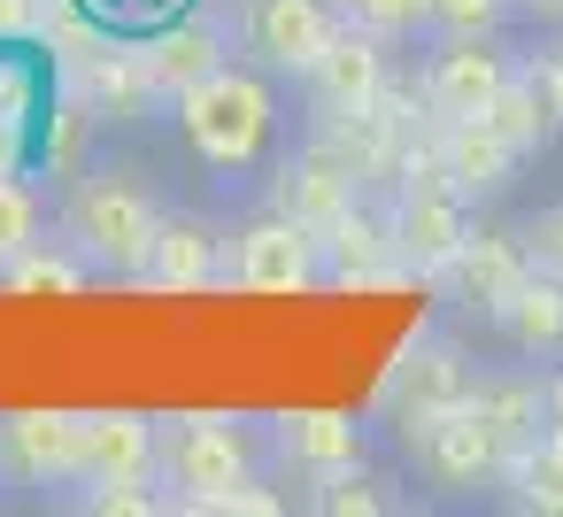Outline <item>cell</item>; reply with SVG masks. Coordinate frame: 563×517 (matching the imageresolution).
Returning a JSON list of instances; mask_svg holds the SVG:
<instances>
[{"label":"cell","mask_w":563,"mask_h":517,"mask_svg":"<svg viewBox=\"0 0 563 517\" xmlns=\"http://www.w3.org/2000/svg\"><path fill=\"white\" fill-rule=\"evenodd\" d=\"M155 440H163V425H155V417H132V409L86 417V479H124V471H155Z\"/></svg>","instance_id":"cell-17"},{"label":"cell","mask_w":563,"mask_h":517,"mask_svg":"<svg viewBox=\"0 0 563 517\" xmlns=\"http://www.w3.org/2000/svg\"><path fill=\"white\" fill-rule=\"evenodd\" d=\"M40 194L24 186V178H9L0 170V263H16L24 248H40Z\"/></svg>","instance_id":"cell-24"},{"label":"cell","mask_w":563,"mask_h":517,"mask_svg":"<svg viewBox=\"0 0 563 517\" xmlns=\"http://www.w3.org/2000/svg\"><path fill=\"white\" fill-rule=\"evenodd\" d=\"M540 440H555V448H563V371L548 378V432H540Z\"/></svg>","instance_id":"cell-33"},{"label":"cell","mask_w":563,"mask_h":517,"mask_svg":"<svg viewBox=\"0 0 563 517\" xmlns=\"http://www.w3.org/2000/svg\"><path fill=\"white\" fill-rule=\"evenodd\" d=\"M0 471H9L16 486H70V479H86V417H70V409L0 417Z\"/></svg>","instance_id":"cell-8"},{"label":"cell","mask_w":563,"mask_h":517,"mask_svg":"<svg viewBox=\"0 0 563 517\" xmlns=\"http://www.w3.org/2000/svg\"><path fill=\"white\" fill-rule=\"evenodd\" d=\"M217 63H232V40L209 24V16H178V24H163L155 40H147V55H140V78L147 86H163L170 101L194 86V78H209Z\"/></svg>","instance_id":"cell-11"},{"label":"cell","mask_w":563,"mask_h":517,"mask_svg":"<svg viewBox=\"0 0 563 517\" xmlns=\"http://www.w3.org/2000/svg\"><path fill=\"white\" fill-rule=\"evenodd\" d=\"M471 240V209L455 186H424V194H401L394 209V255L409 271H448Z\"/></svg>","instance_id":"cell-9"},{"label":"cell","mask_w":563,"mask_h":517,"mask_svg":"<svg viewBox=\"0 0 563 517\" xmlns=\"http://www.w3.org/2000/svg\"><path fill=\"white\" fill-rule=\"evenodd\" d=\"M525 271H532V255H525V240H509V232H494V240H463V255L448 263V278H455V294H463L471 309H494Z\"/></svg>","instance_id":"cell-18"},{"label":"cell","mask_w":563,"mask_h":517,"mask_svg":"<svg viewBox=\"0 0 563 517\" xmlns=\"http://www.w3.org/2000/svg\"><path fill=\"white\" fill-rule=\"evenodd\" d=\"M478 124H494V132H501V140L517 147V155H532V147H540V140L555 132V124H548V109H540V94H532L525 78H509V86L494 94V109H486Z\"/></svg>","instance_id":"cell-22"},{"label":"cell","mask_w":563,"mask_h":517,"mask_svg":"<svg viewBox=\"0 0 563 517\" xmlns=\"http://www.w3.org/2000/svg\"><path fill=\"white\" fill-rule=\"evenodd\" d=\"M347 201H355V163H347V155H294V163L278 170V209L301 217V224H317V232H324Z\"/></svg>","instance_id":"cell-14"},{"label":"cell","mask_w":563,"mask_h":517,"mask_svg":"<svg viewBox=\"0 0 563 517\" xmlns=\"http://www.w3.org/2000/svg\"><path fill=\"white\" fill-rule=\"evenodd\" d=\"M517 240H525V255H532L540 271H555V278H563V209H540Z\"/></svg>","instance_id":"cell-30"},{"label":"cell","mask_w":563,"mask_h":517,"mask_svg":"<svg viewBox=\"0 0 563 517\" xmlns=\"http://www.w3.org/2000/svg\"><path fill=\"white\" fill-rule=\"evenodd\" d=\"M340 0H240V47L271 78H309L340 40Z\"/></svg>","instance_id":"cell-5"},{"label":"cell","mask_w":563,"mask_h":517,"mask_svg":"<svg viewBox=\"0 0 563 517\" xmlns=\"http://www.w3.org/2000/svg\"><path fill=\"white\" fill-rule=\"evenodd\" d=\"M140 278H147V286H170V294H194V286L232 278V255H224V240H217V232H201V224H186V217H163L155 255H147V271H140Z\"/></svg>","instance_id":"cell-13"},{"label":"cell","mask_w":563,"mask_h":517,"mask_svg":"<svg viewBox=\"0 0 563 517\" xmlns=\"http://www.w3.org/2000/svg\"><path fill=\"white\" fill-rule=\"evenodd\" d=\"M86 509H101V517H155V509H170V494H155L147 471H124V479H93Z\"/></svg>","instance_id":"cell-27"},{"label":"cell","mask_w":563,"mask_h":517,"mask_svg":"<svg viewBox=\"0 0 563 517\" xmlns=\"http://www.w3.org/2000/svg\"><path fill=\"white\" fill-rule=\"evenodd\" d=\"M409 455H417V479L440 486V494H478L494 471H509V440L478 409V394L409 409Z\"/></svg>","instance_id":"cell-4"},{"label":"cell","mask_w":563,"mask_h":517,"mask_svg":"<svg viewBox=\"0 0 563 517\" xmlns=\"http://www.w3.org/2000/svg\"><path fill=\"white\" fill-rule=\"evenodd\" d=\"M525 86L540 94V109H548V124L563 132V47H555V55H540V63L525 70Z\"/></svg>","instance_id":"cell-31"},{"label":"cell","mask_w":563,"mask_h":517,"mask_svg":"<svg viewBox=\"0 0 563 517\" xmlns=\"http://www.w3.org/2000/svg\"><path fill=\"white\" fill-rule=\"evenodd\" d=\"M440 163H448V186L471 201V194H501L509 186V170H517V147L494 132V124H455L448 132V147H440Z\"/></svg>","instance_id":"cell-16"},{"label":"cell","mask_w":563,"mask_h":517,"mask_svg":"<svg viewBox=\"0 0 563 517\" xmlns=\"http://www.w3.org/2000/svg\"><path fill=\"white\" fill-rule=\"evenodd\" d=\"M509 9H525V16H540V24H563V0H509Z\"/></svg>","instance_id":"cell-34"},{"label":"cell","mask_w":563,"mask_h":517,"mask_svg":"<svg viewBox=\"0 0 563 517\" xmlns=\"http://www.w3.org/2000/svg\"><path fill=\"white\" fill-rule=\"evenodd\" d=\"M271 440H278L294 463H309L317 479H324V471H347V463H363V425H355V417H332V409L278 417V425H271Z\"/></svg>","instance_id":"cell-15"},{"label":"cell","mask_w":563,"mask_h":517,"mask_svg":"<svg viewBox=\"0 0 563 517\" xmlns=\"http://www.w3.org/2000/svg\"><path fill=\"white\" fill-rule=\"evenodd\" d=\"M32 32V0H0V40H16Z\"/></svg>","instance_id":"cell-32"},{"label":"cell","mask_w":563,"mask_h":517,"mask_svg":"<svg viewBox=\"0 0 563 517\" xmlns=\"http://www.w3.org/2000/svg\"><path fill=\"white\" fill-rule=\"evenodd\" d=\"M255 448H263V432L240 417H170L155 440V486L178 509H209L217 494L255 479Z\"/></svg>","instance_id":"cell-3"},{"label":"cell","mask_w":563,"mask_h":517,"mask_svg":"<svg viewBox=\"0 0 563 517\" xmlns=\"http://www.w3.org/2000/svg\"><path fill=\"white\" fill-rule=\"evenodd\" d=\"M340 16L371 40H417L432 32V0H340Z\"/></svg>","instance_id":"cell-23"},{"label":"cell","mask_w":563,"mask_h":517,"mask_svg":"<svg viewBox=\"0 0 563 517\" xmlns=\"http://www.w3.org/2000/svg\"><path fill=\"white\" fill-rule=\"evenodd\" d=\"M309 509H324V517H347V509L371 517V509H386V494H378V479H363V471L347 463V471H324V486L309 494Z\"/></svg>","instance_id":"cell-28"},{"label":"cell","mask_w":563,"mask_h":517,"mask_svg":"<svg viewBox=\"0 0 563 517\" xmlns=\"http://www.w3.org/2000/svg\"><path fill=\"white\" fill-rule=\"evenodd\" d=\"M155 232H163V209L155 194H140L132 178L117 170H93L63 194V248L86 255L93 271L109 278H140L147 255H155Z\"/></svg>","instance_id":"cell-2"},{"label":"cell","mask_w":563,"mask_h":517,"mask_svg":"<svg viewBox=\"0 0 563 517\" xmlns=\"http://www.w3.org/2000/svg\"><path fill=\"white\" fill-rule=\"evenodd\" d=\"M509 0H432V32H494Z\"/></svg>","instance_id":"cell-29"},{"label":"cell","mask_w":563,"mask_h":517,"mask_svg":"<svg viewBox=\"0 0 563 517\" xmlns=\"http://www.w3.org/2000/svg\"><path fill=\"white\" fill-rule=\"evenodd\" d=\"M86 278H93L86 255H40V248H24L16 263H0V286H9V294H78Z\"/></svg>","instance_id":"cell-21"},{"label":"cell","mask_w":563,"mask_h":517,"mask_svg":"<svg viewBox=\"0 0 563 517\" xmlns=\"http://www.w3.org/2000/svg\"><path fill=\"white\" fill-rule=\"evenodd\" d=\"M486 317L501 324V340H509L517 355H555V348H563V278L532 263V271H525Z\"/></svg>","instance_id":"cell-12"},{"label":"cell","mask_w":563,"mask_h":517,"mask_svg":"<svg viewBox=\"0 0 563 517\" xmlns=\"http://www.w3.org/2000/svg\"><path fill=\"white\" fill-rule=\"evenodd\" d=\"M509 479H517V502H532V509H548V517H563V448L555 440H525V448H509Z\"/></svg>","instance_id":"cell-20"},{"label":"cell","mask_w":563,"mask_h":517,"mask_svg":"<svg viewBox=\"0 0 563 517\" xmlns=\"http://www.w3.org/2000/svg\"><path fill=\"white\" fill-rule=\"evenodd\" d=\"M517 78V55L494 40V32H448L424 63V101L448 117V124H471L494 109V94Z\"/></svg>","instance_id":"cell-6"},{"label":"cell","mask_w":563,"mask_h":517,"mask_svg":"<svg viewBox=\"0 0 563 517\" xmlns=\"http://www.w3.org/2000/svg\"><path fill=\"white\" fill-rule=\"evenodd\" d=\"M78 9L93 24H117V32H163V24H178L194 9V0H78Z\"/></svg>","instance_id":"cell-26"},{"label":"cell","mask_w":563,"mask_h":517,"mask_svg":"<svg viewBox=\"0 0 563 517\" xmlns=\"http://www.w3.org/2000/svg\"><path fill=\"white\" fill-rule=\"evenodd\" d=\"M378 47H386V40L340 24V40H332L324 63L309 70V86H317V101H324L332 117H371V101H378V86H386V55H378Z\"/></svg>","instance_id":"cell-10"},{"label":"cell","mask_w":563,"mask_h":517,"mask_svg":"<svg viewBox=\"0 0 563 517\" xmlns=\"http://www.w3.org/2000/svg\"><path fill=\"white\" fill-rule=\"evenodd\" d=\"M317 278H324V240H317V224H301L286 209L255 217L232 240V286H247V294H301Z\"/></svg>","instance_id":"cell-7"},{"label":"cell","mask_w":563,"mask_h":517,"mask_svg":"<svg viewBox=\"0 0 563 517\" xmlns=\"http://www.w3.org/2000/svg\"><path fill=\"white\" fill-rule=\"evenodd\" d=\"M471 386H478V378H471V371H463V355H448V348H440V355H424V363H409V378H401V394H409L417 409H432V402H463Z\"/></svg>","instance_id":"cell-25"},{"label":"cell","mask_w":563,"mask_h":517,"mask_svg":"<svg viewBox=\"0 0 563 517\" xmlns=\"http://www.w3.org/2000/svg\"><path fill=\"white\" fill-rule=\"evenodd\" d=\"M178 140L194 147L201 170L217 178H255L271 170L278 140H286V101L271 86V70L255 63H217L209 78H194L178 94Z\"/></svg>","instance_id":"cell-1"},{"label":"cell","mask_w":563,"mask_h":517,"mask_svg":"<svg viewBox=\"0 0 563 517\" xmlns=\"http://www.w3.org/2000/svg\"><path fill=\"white\" fill-rule=\"evenodd\" d=\"M386 248H394V224H378L371 209L347 201V209L324 224V278H371Z\"/></svg>","instance_id":"cell-19"}]
</instances>
